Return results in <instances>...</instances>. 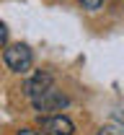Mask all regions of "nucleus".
<instances>
[{
	"label": "nucleus",
	"instance_id": "f257e3e1",
	"mask_svg": "<svg viewBox=\"0 0 124 135\" xmlns=\"http://www.w3.org/2000/svg\"><path fill=\"white\" fill-rule=\"evenodd\" d=\"M3 60H5V65L10 68L13 73H26L34 65V55H31V50L26 44H10V47H5Z\"/></svg>",
	"mask_w": 124,
	"mask_h": 135
},
{
	"label": "nucleus",
	"instance_id": "f03ea898",
	"mask_svg": "<svg viewBox=\"0 0 124 135\" xmlns=\"http://www.w3.org/2000/svg\"><path fill=\"white\" fill-rule=\"evenodd\" d=\"M34 101V107L39 109V112H60L62 107H67V96L62 94V91H57L54 86H49L44 94H39Z\"/></svg>",
	"mask_w": 124,
	"mask_h": 135
},
{
	"label": "nucleus",
	"instance_id": "7ed1b4c3",
	"mask_svg": "<svg viewBox=\"0 0 124 135\" xmlns=\"http://www.w3.org/2000/svg\"><path fill=\"white\" fill-rule=\"evenodd\" d=\"M39 125H41V133L44 135H72L75 133V125L65 114H52V117H39Z\"/></svg>",
	"mask_w": 124,
	"mask_h": 135
},
{
	"label": "nucleus",
	"instance_id": "20e7f679",
	"mask_svg": "<svg viewBox=\"0 0 124 135\" xmlns=\"http://www.w3.org/2000/svg\"><path fill=\"white\" fill-rule=\"evenodd\" d=\"M49 86H54V75L49 73V70H39L34 78L26 81V96H29V99H36V96L44 94Z\"/></svg>",
	"mask_w": 124,
	"mask_h": 135
},
{
	"label": "nucleus",
	"instance_id": "39448f33",
	"mask_svg": "<svg viewBox=\"0 0 124 135\" xmlns=\"http://www.w3.org/2000/svg\"><path fill=\"white\" fill-rule=\"evenodd\" d=\"M98 135H124V125H119V122H111V125H104Z\"/></svg>",
	"mask_w": 124,
	"mask_h": 135
},
{
	"label": "nucleus",
	"instance_id": "423d86ee",
	"mask_svg": "<svg viewBox=\"0 0 124 135\" xmlns=\"http://www.w3.org/2000/svg\"><path fill=\"white\" fill-rule=\"evenodd\" d=\"M80 5L88 8V11H98V8L104 5V0H80Z\"/></svg>",
	"mask_w": 124,
	"mask_h": 135
},
{
	"label": "nucleus",
	"instance_id": "0eeeda50",
	"mask_svg": "<svg viewBox=\"0 0 124 135\" xmlns=\"http://www.w3.org/2000/svg\"><path fill=\"white\" fill-rule=\"evenodd\" d=\"M5 42H8V29H5V23H0V50L5 47Z\"/></svg>",
	"mask_w": 124,
	"mask_h": 135
},
{
	"label": "nucleus",
	"instance_id": "6e6552de",
	"mask_svg": "<svg viewBox=\"0 0 124 135\" xmlns=\"http://www.w3.org/2000/svg\"><path fill=\"white\" fill-rule=\"evenodd\" d=\"M18 135H39V133H34V130H21Z\"/></svg>",
	"mask_w": 124,
	"mask_h": 135
}]
</instances>
